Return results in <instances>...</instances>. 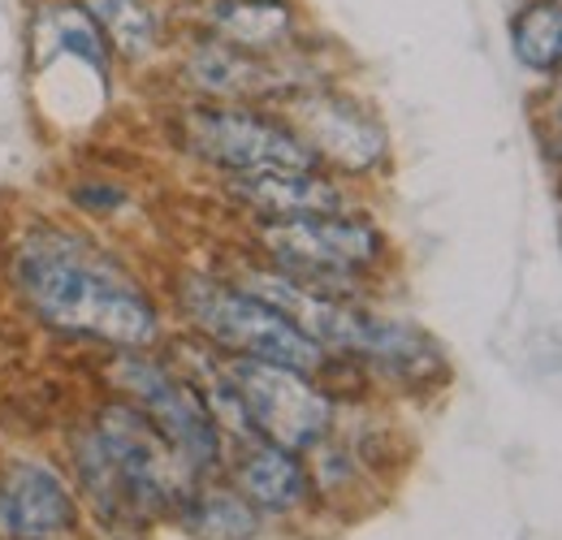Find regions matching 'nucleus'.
Returning <instances> with one entry per match:
<instances>
[{
    "mask_svg": "<svg viewBox=\"0 0 562 540\" xmlns=\"http://www.w3.org/2000/svg\"><path fill=\"white\" fill-rule=\"evenodd\" d=\"M4 277L13 299L53 334L109 350H147L160 338V307L139 277L74 225H26L9 247Z\"/></svg>",
    "mask_w": 562,
    "mask_h": 540,
    "instance_id": "1",
    "label": "nucleus"
},
{
    "mask_svg": "<svg viewBox=\"0 0 562 540\" xmlns=\"http://www.w3.org/2000/svg\"><path fill=\"white\" fill-rule=\"evenodd\" d=\"M70 468L87 506L109 524H151L195 488V472L126 398L100 403L74 428Z\"/></svg>",
    "mask_w": 562,
    "mask_h": 540,
    "instance_id": "2",
    "label": "nucleus"
},
{
    "mask_svg": "<svg viewBox=\"0 0 562 540\" xmlns=\"http://www.w3.org/2000/svg\"><path fill=\"white\" fill-rule=\"evenodd\" d=\"M173 299H178L182 320L209 341L216 355L285 363V368H299L312 376L329 363V355L303 329H294L273 303H265L260 294H251L238 281L187 272V277H178Z\"/></svg>",
    "mask_w": 562,
    "mask_h": 540,
    "instance_id": "3",
    "label": "nucleus"
},
{
    "mask_svg": "<svg viewBox=\"0 0 562 540\" xmlns=\"http://www.w3.org/2000/svg\"><path fill=\"white\" fill-rule=\"evenodd\" d=\"M260 247L269 265L334 299H351L363 285V272L385 256V234L363 221V216H299V221H265L260 225Z\"/></svg>",
    "mask_w": 562,
    "mask_h": 540,
    "instance_id": "4",
    "label": "nucleus"
},
{
    "mask_svg": "<svg viewBox=\"0 0 562 540\" xmlns=\"http://www.w3.org/2000/svg\"><path fill=\"white\" fill-rule=\"evenodd\" d=\"M109 381L117 398L135 403L160 428V437L178 450V459L195 475L212 472L221 463V446H225L221 424L212 415L204 390L191 376H182L178 368H169L165 359L147 350H113Z\"/></svg>",
    "mask_w": 562,
    "mask_h": 540,
    "instance_id": "5",
    "label": "nucleus"
},
{
    "mask_svg": "<svg viewBox=\"0 0 562 540\" xmlns=\"http://www.w3.org/2000/svg\"><path fill=\"white\" fill-rule=\"evenodd\" d=\"M221 376L243 410V424L251 437L285 446L294 454H303L329 437L334 398L312 381V372L265 363V359L221 355Z\"/></svg>",
    "mask_w": 562,
    "mask_h": 540,
    "instance_id": "6",
    "label": "nucleus"
},
{
    "mask_svg": "<svg viewBox=\"0 0 562 540\" xmlns=\"http://www.w3.org/2000/svg\"><path fill=\"white\" fill-rule=\"evenodd\" d=\"M178 138L195 160L221 169L225 178L321 169L307 143L285 126L281 113H260L251 104H191L178 117Z\"/></svg>",
    "mask_w": 562,
    "mask_h": 540,
    "instance_id": "7",
    "label": "nucleus"
},
{
    "mask_svg": "<svg viewBox=\"0 0 562 540\" xmlns=\"http://www.w3.org/2000/svg\"><path fill=\"white\" fill-rule=\"evenodd\" d=\"M278 113L307 143L316 165H329L347 178L372 173L390 151V138H385V126L376 122V113L359 104L355 95L334 91L329 82L290 91L285 100H278Z\"/></svg>",
    "mask_w": 562,
    "mask_h": 540,
    "instance_id": "8",
    "label": "nucleus"
},
{
    "mask_svg": "<svg viewBox=\"0 0 562 540\" xmlns=\"http://www.w3.org/2000/svg\"><path fill=\"white\" fill-rule=\"evenodd\" d=\"M22 35H26V66L35 78L78 66L100 87L113 91L117 57H113L109 40L100 35V26L91 22V13L78 0H31Z\"/></svg>",
    "mask_w": 562,
    "mask_h": 540,
    "instance_id": "9",
    "label": "nucleus"
},
{
    "mask_svg": "<svg viewBox=\"0 0 562 540\" xmlns=\"http://www.w3.org/2000/svg\"><path fill=\"white\" fill-rule=\"evenodd\" d=\"M0 532L9 540H66L78 532V497L44 459H9L0 468Z\"/></svg>",
    "mask_w": 562,
    "mask_h": 540,
    "instance_id": "10",
    "label": "nucleus"
},
{
    "mask_svg": "<svg viewBox=\"0 0 562 540\" xmlns=\"http://www.w3.org/2000/svg\"><path fill=\"white\" fill-rule=\"evenodd\" d=\"M347 355L368 363L372 372H381L385 381H398V385H432L446 372L437 341L424 329L407 325V320L372 316V312H359Z\"/></svg>",
    "mask_w": 562,
    "mask_h": 540,
    "instance_id": "11",
    "label": "nucleus"
},
{
    "mask_svg": "<svg viewBox=\"0 0 562 540\" xmlns=\"http://www.w3.org/2000/svg\"><path fill=\"white\" fill-rule=\"evenodd\" d=\"M225 191L256 212L260 221H299V216H334L347 212L342 182L321 169H273V173H243L229 178Z\"/></svg>",
    "mask_w": 562,
    "mask_h": 540,
    "instance_id": "12",
    "label": "nucleus"
},
{
    "mask_svg": "<svg viewBox=\"0 0 562 540\" xmlns=\"http://www.w3.org/2000/svg\"><path fill=\"white\" fill-rule=\"evenodd\" d=\"M195 26L256 57H281L299 44V4L294 0H200Z\"/></svg>",
    "mask_w": 562,
    "mask_h": 540,
    "instance_id": "13",
    "label": "nucleus"
},
{
    "mask_svg": "<svg viewBox=\"0 0 562 540\" xmlns=\"http://www.w3.org/2000/svg\"><path fill=\"white\" fill-rule=\"evenodd\" d=\"M234 488L256 506V510H269V515H285V510H299L307 502V488H312V472L307 463L273 441H260L251 437V446L238 454L234 463Z\"/></svg>",
    "mask_w": 562,
    "mask_h": 540,
    "instance_id": "14",
    "label": "nucleus"
},
{
    "mask_svg": "<svg viewBox=\"0 0 562 540\" xmlns=\"http://www.w3.org/2000/svg\"><path fill=\"white\" fill-rule=\"evenodd\" d=\"M100 35L109 40L117 66H147L169 44V9L165 0H78Z\"/></svg>",
    "mask_w": 562,
    "mask_h": 540,
    "instance_id": "15",
    "label": "nucleus"
},
{
    "mask_svg": "<svg viewBox=\"0 0 562 540\" xmlns=\"http://www.w3.org/2000/svg\"><path fill=\"white\" fill-rule=\"evenodd\" d=\"M182 528L200 540H256L260 510L238 488H191L178 506Z\"/></svg>",
    "mask_w": 562,
    "mask_h": 540,
    "instance_id": "16",
    "label": "nucleus"
},
{
    "mask_svg": "<svg viewBox=\"0 0 562 540\" xmlns=\"http://www.w3.org/2000/svg\"><path fill=\"white\" fill-rule=\"evenodd\" d=\"M510 48L519 66L532 74H550L562 66V4L554 0H532L515 13L510 22Z\"/></svg>",
    "mask_w": 562,
    "mask_h": 540,
    "instance_id": "17",
    "label": "nucleus"
},
{
    "mask_svg": "<svg viewBox=\"0 0 562 540\" xmlns=\"http://www.w3.org/2000/svg\"><path fill=\"white\" fill-rule=\"evenodd\" d=\"M126 191L117 182H104V178H82L70 187V203L78 212H91V216H109V212H122L126 207Z\"/></svg>",
    "mask_w": 562,
    "mask_h": 540,
    "instance_id": "18",
    "label": "nucleus"
}]
</instances>
